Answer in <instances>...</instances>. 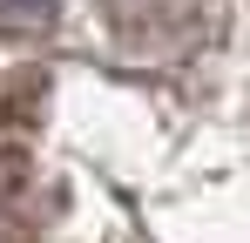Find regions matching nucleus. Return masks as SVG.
I'll return each instance as SVG.
<instances>
[{
	"instance_id": "1",
	"label": "nucleus",
	"mask_w": 250,
	"mask_h": 243,
	"mask_svg": "<svg viewBox=\"0 0 250 243\" xmlns=\"http://www.w3.org/2000/svg\"><path fill=\"white\" fill-rule=\"evenodd\" d=\"M61 0H0V34H41L54 27Z\"/></svg>"
}]
</instances>
